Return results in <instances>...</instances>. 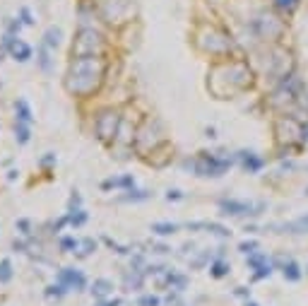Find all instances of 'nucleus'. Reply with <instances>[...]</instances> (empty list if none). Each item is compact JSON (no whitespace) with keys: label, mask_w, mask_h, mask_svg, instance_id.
<instances>
[{"label":"nucleus","mask_w":308,"mask_h":306,"mask_svg":"<svg viewBox=\"0 0 308 306\" xmlns=\"http://www.w3.org/2000/svg\"><path fill=\"white\" fill-rule=\"evenodd\" d=\"M58 282H61L63 287H75L77 292L84 289V275L80 270H72V268H63L61 272H58Z\"/></svg>","instance_id":"f257e3e1"},{"label":"nucleus","mask_w":308,"mask_h":306,"mask_svg":"<svg viewBox=\"0 0 308 306\" xmlns=\"http://www.w3.org/2000/svg\"><path fill=\"white\" fill-rule=\"evenodd\" d=\"M5 46L10 49V53L17 58L19 63L29 61L32 58V49L27 46V44H22V41H17V39H10V36H5Z\"/></svg>","instance_id":"f03ea898"},{"label":"nucleus","mask_w":308,"mask_h":306,"mask_svg":"<svg viewBox=\"0 0 308 306\" xmlns=\"http://www.w3.org/2000/svg\"><path fill=\"white\" fill-rule=\"evenodd\" d=\"M222 210H224V215H248L250 205L248 203H236V200H222Z\"/></svg>","instance_id":"7ed1b4c3"},{"label":"nucleus","mask_w":308,"mask_h":306,"mask_svg":"<svg viewBox=\"0 0 308 306\" xmlns=\"http://www.w3.org/2000/svg\"><path fill=\"white\" fill-rule=\"evenodd\" d=\"M111 289H113V285H111L109 280H97V282L92 285V294H94L97 299H101V297L111 294Z\"/></svg>","instance_id":"20e7f679"},{"label":"nucleus","mask_w":308,"mask_h":306,"mask_svg":"<svg viewBox=\"0 0 308 306\" xmlns=\"http://www.w3.org/2000/svg\"><path fill=\"white\" fill-rule=\"evenodd\" d=\"M15 109H17V119H19V121H22V123H32V109H29V104H27L24 99H19Z\"/></svg>","instance_id":"39448f33"},{"label":"nucleus","mask_w":308,"mask_h":306,"mask_svg":"<svg viewBox=\"0 0 308 306\" xmlns=\"http://www.w3.org/2000/svg\"><path fill=\"white\" fill-rule=\"evenodd\" d=\"M61 36H63L61 29H58V27H51V29L46 32V36H44V39H46L44 44H46L49 49H53V46H58V44H61Z\"/></svg>","instance_id":"423d86ee"},{"label":"nucleus","mask_w":308,"mask_h":306,"mask_svg":"<svg viewBox=\"0 0 308 306\" xmlns=\"http://www.w3.org/2000/svg\"><path fill=\"white\" fill-rule=\"evenodd\" d=\"M15 137H17L19 145H27V142H29V128H27L22 121L15 123Z\"/></svg>","instance_id":"0eeeda50"},{"label":"nucleus","mask_w":308,"mask_h":306,"mask_svg":"<svg viewBox=\"0 0 308 306\" xmlns=\"http://www.w3.org/2000/svg\"><path fill=\"white\" fill-rule=\"evenodd\" d=\"M284 277H287V280H292V282H296V280L301 277L299 265H296L294 260H287V265H284Z\"/></svg>","instance_id":"6e6552de"},{"label":"nucleus","mask_w":308,"mask_h":306,"mask_svg":"<svg viewBox=\"0 0 308 306\" xmlns=\"http://www.w3.org/2000/svg\"><path fill=\"white\" fill-rule=\"evenodd\" d=\"M152 232H157V234H162V237H169V234H174V232H176V224H169V222H157V224H152Z\"/></svg>","instance_id":"1a4fd4ad"},{"label":"nucleus","mask_w":308,"mask_h":306,"mask_svg":"<svg viewBox=\"0 0 308 306\" xmlns=\"http://www.w3.org/2000/svg\"><path fill=\"white\" fill-rule=\"evenodd\" d=\"M10 277H12V265L5 258V260H0V282H7Z\"/></svg>","instance_id":"9d476101"},{"label":"nucleus","mask_w":308,"mask_h":306,"mask_svg":"<svg viewBox=\"0 0 308 306\" xmlns=\"http://www.w3.org/2000/svg\"><path fill=\"white\" fill-rule=\"evenodd\" d=\"M227 272H229V265H227V263H214V265H212V275H214V277H224Z\"/></svg>","instance_id":"9b49d317"},{"label":"nucleus","mask_w":308,"mask_h":306,"mask_svg":"<svg viewBox=\"0 0 308 306\" xmlns=\"http://www.w3.org/2000/svg\"><path fill=\"white\" fill-rule=\"evenodd\" d=\"M63 294H65L63 285H58V287H56V285H51V287L46 289V297H49V299H53V297H63Z\"/></svg>","instance_id":"f8f14e48"},{"label":"nucleus","mask_w":308,"mask_h":306,"mask_svg":"<svg viewBox=\"0 0 308 306\" xmlns=\"http://www.w3.org/2000/svg\"><path fill=\"white\" fill-rule=\"evenodd\" d=\"M260 164H262L260 159H255V157H246V169H248V171H258V169H260Z\"/></svg>","instance_id":"ddd939ff"},{"label":"nucleus","mask_w":308,"mask_h":306,"mask_svg":"<svg viewBox=\"0 0 308 306\" xmlns=\"http://www.w3.org/2000/svg\"><path fill=\"white\" fill-rule=\"evenodd\" d=\"M84 220H87V215H84L82 210H77V215H72V217H70V222H72L75 227H80V224H84Z\"/></svg>","instance_id":"4468645a"},{"label":"nucleus","mask_w":308,"mask_h":306,"mask_svg":"<svg viewBox=\"0 0 308 306\" xmlns=\"http://www.w3.org/2000/svg\"><path fill=\"white\" fill-rule=\"evenodd\" d=\"M39 63H41V70H49V68H51V61H49L46 49H41V53H39Z\"/></svg>","instance_id":"2eb2a0df"},{"label":"nucleus","mask_w":308,"mask_h":306,"mask_svg":"<svg viewBox=\"0 0 308 306\" xmlns=\"http://www.w3.org/2000/svg\"><path fill=\"white\" fill-rule=\"evenodd\" d=\"M137 306H159V299H157V297H142V299L137 302Z\"/></svg>","instance_id":"dca6fc26"},{"label":"nucleus","mask_w":308,"mask_h":306,"mask_svg":"<svg viewBox=\"0 0 308 306\" xmlns=\"http://www.w3.org/2000/svg\"><path fill=\"white\" fill-rule=\"evenodd\" d=\"M255 248H258L255 241H243L241 244V253H255Z\"/></svg>","instance_id":"f3484780"},{"label":"nucleus","mask_w":308,"mask_h":306,"mask_svg":"<svg viewBox=\"0 0 308 306\" xmlns=\"http://www.w3.org/2000/svg\"><path fill=\"white\" fill-rule=\"evenodd\" d=\"M61 246L65 248V251H70V248H77V241H75V239H63Z\"/></svg>","instance_id":"a211bd4d"},{"label":"nucleus","mask_w":308,"mask_h":306,"mask_svg":"<svg viewBox=\"0 0 308 306\" xmlns=\"http://www.w3.org/2000/svg\"><path fill=\"white\" fill-rule=\"evenodd\" d=\"M275 2H277L279 7H294V5H296V0H275Z\"/></svg>","instance_id":"6ab92c4d"},{"label":"nucleus","mask_w":308,"mask_h":306,"mask_svg":"<svg viewBox=\"0 0 308 306\" xmlns=\"http://www.w3.org/2000/svg\"><path fill=\"white\" fill-rule=\"evenodd\" d=\"M19 229H22V234H29L27 229H29V222L27 220H19Z\"/></svg>","instance_id":"aec40b11"},{"label":"nucleus","mask_w":308,"mask_h":306,"mask_svg":"<svg viewBox=\"0 0 308 306\" xmlns=\"http://www.w3.org/2000/svg\"><path fill=\"white\" fill-rule=\"evenodd\" d=\"M166 198H169V200H178V198H181V193H178V190H171Z\"/></svg>","instance_id":"412c9836"},{"label":"nucleus","mask_w":308,"mask_h":306,"mask_svg":"<svg viewBox=\"0 0 308 306\" xmlns=\"http://www.w3.org/2000/svg\"><path fill=\"white\" fill-rule=\"evenodd\" d=\"M104 306H121V302L116 299V302H109V304H104Z\"/></svg>","instance_id":"4be33fe9"},{"label":"nucleus","mask_w":308,"mask_h":306,"mask_svg":"<svg viewBox=\"0 0 308 306\" xmlns=\"http://www.w3.org/2000/svg\"><path fill=\"white\" fill-rule=\"evenodd\" d=\"M246 306H258V304H253V302H250V304H246Z\"/></svg>","instance_id":"5701e85b"}]
</instances>
